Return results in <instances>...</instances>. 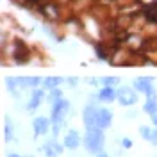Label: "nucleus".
Returning <instances> with one entry per match:
<instances>
[{"instance_id": "7", "label": "nucleus", "mask_w": 157, "mask_h": 157, "mask_svg": "<svg viewBox=\"0 0 157 157\" xmlns=\"http://www.w3.org/2000/svg\"><path fill=\"white\" fill-rule=\"evenodd\" d=\"M50 123H52V120L45 116H36L34 118V121H32V128H34V134L36 136H43V134H47L50 130Z\"/></svg>"}, {"instance_id": "15", "label": "nucleus", "mask_w": 157, "mask_h": 157, "mask_svg": "<svg viewBox=\"0 0 157 157\" xmlns=\"http://www.w3.org/2000/svg\"><path fill=\"white\" fill-rule=\"evenodd\" d=\"M152 130H154V128L147 127V125H141V127H139V134H141V137H143V139H147V141H150V136H152Z\"/></svg>"}, {"instance_id": "10", "label": "nucleus", "mask_w": 157, "mask_h": 157, "mask_svg": "<svg viewBox=\"0 0 157 157\" xmlns=\"http://www.w3.org/2000/svg\"><path fill=\"white\" fill-rule=\"evenodd\" d=\"M113 123V113L105 107H100L98 113V128H107Z\"/></svg>"}, {"instance_id": "6", "label": "nucleus", "mask_w": 157, "mask_h": 157, "mask_svg": "<svg viewBox=\"0 0 157 157\" xmlns=\"http://www.w3.org/2000/svg\"><path fill=\"white\" fill-rule=\"evenodd\" d=\"M84 139L80 137V134H78V130H75V128H70L68 132L64 134V139H63V145L68 148V150H77L78 147H80V143H82Z\"/></svg>"}, {"instance_id": "2", "label": "nucleus", "mask_w": 157, "mask_h": 157, "mask_svg": "<svg viewBox=\"0 0 157 157\" xmlns=\"http://www.w3.org/2000/svg\"><path fill=\"white\" fill-rule=\"evenodd\" d=\"M70 113V102L64 98H59L52 104V113H50V120L54 125H63L64 118L68 116Z\"/></svg>"}, {"instance_id": "21", "label": "nucleus", "mask_w": 157, "mask_h": 157, "mask_svg": "<svg viewBox=\"0 0 157 157\" xmlns=\"http://www.w3.org/2000/svg\"><path fill=\"white\" fill-rule=\"evenodd\" d=\"M68 82H70V84H71V86H75V84H77V78H70Z\"/></svg>"}, {"instance_id": "5", "label": "nucleus", "mask_w": 157, "mask_h": 157, "mask_svg": "<svg viewBox=\"0 0 157 157\" xmlns=\"http://www.w3.org/2000/svg\"><path fill=\"white\" fill-rule=\"evenodd\" d=\"M98 113H100V107L93 105V104L86 105L84 113H82V121H84L86 128L88 127H98Z\"/></svg>"}, {"instance_id": "8", "label": "nucleus", "mask_w": 157, "mask_h": 157, "mask_svg": "<svg viewBox=\"0 0 157 157\" xmlns=\"http://www.w3.org/2000/svg\"><path fill=\"white\" fill-rule=\"evenodd\" d=\"M45 89H39V88H34L32 89V93H30V98H29V102H27V109L29 111H34V109H38L39 107V104L45 100Z\"/></svg>"}, {"instance_id": "13", "label": "nucleus", "mask_w": 157, "mask_h": 157, "mask_svg": "<svg viewBox=\"0 0 157 157\" xmlns=\"http://www.w3.org/2000/svg\"><path fill=\"white\" fill-rule=\"evenodd\" d=\"M63 80H64L63 77H47L45 80H43V86H45V89L52 91V89L59 88V84H61Z\"/></svg>"}, {"instance_id": "9", "label": "nucleus", "mask_w": 157, "mask_h": 157, "mask_svg": "<svg viewBox=\"0 0 157 157\" xmlns=\"http://www.w3.org/2000/svg\"><path fill=\"white\" fill-rule=\"evenodd\" d=\"M13 59L18 63V64H25L29 61V54H27V48L21 41H16V48L13 52Z\"/></svg>"}, {"instance_id": "12", "label": "nucleus", "mask_w": 157, "mask_h": 157, "mask_svg": "<svg viewBox=\"0 0 157 157\" xmlns=\"http://www.w3.org/2000/svg\"><path fill=\"white\" fill-rule=\"evenodd\" d=\"M143 111H145L147 114H150V116L157 114V93H154V95L147 97L145 104H143Z\"/></svg>"}, {"instance_id": "1", "label": "nucleus", "mask_w": 157, "mask_h": 157, "mask_svg": "<svg viewBox=\"0 0 157 157\" xmlns=\"http://www.w3.org/2000/svg\"><path fill=\"white\" fill-rule=\"evenodd\" d=\"M104 143H105V137H104V128L98 127H88L86 128V134H84V147L89 154H100L104 152Z\"/></svg>"}, {"instance_id": "4", "label": "nucleus", "mask_w": 157, "mask_h": 157, "mask_svg": "<svg viewBox=\"0 0 157 157\" xmlns=\"http://www.w3.org/2000/svg\"><path fill=\"white\" fill-rule=\"evenodd\" d=\"M116 93H118L116 100L121 104V105H125V107L134 105V104L137 102V95H136V89L134 88H120Z\"/></svg>"}, {"instance_id": "20", "label": "nucleus", "mask_w": 157, "mask_h": 157, "mask_svg": "<svg viewBox=\"0 0 157 157\" xmlns=\"http://www.w3.org/2000/svg\"><path fill=\"white\" fill-rule=\"evenodd\" d=\"M152 118V123H154V127L157 128V114H154V116H150Z\"/></svg>"}, {"instance_id": "14", "label": "nucleus", "mask_w": 157, "mask_h": 157, "mask_svg": "<svg viewBox=\"0 0 157 157\" xmlns=\"http://www.w3.org/2000/svg\"><path fill=\"white\" fill-rule=\"evenodd\" d=\"M100 82L104 86H107V88H116L118 84H120V78L118 77H104V78H100Z\"/></svg>"}, {"instance_id": "23", "label": "nucleus", "mask_w": 157, "mask_h": 157, "mask_svg": "<svg viewBox=\"0 0 157 157\" xmlns=\"http://www.w3.org/2000/svg\"><path fill=\"white\" fill-rule=\"evenodd\" d=\"M7 157H21V155H18V154H9Z\"/></svg>"}, {"instance_id": "22", "label": "nucleus", "mask_w": 157, "mask_h": 157, "mask_svg": "<svg viewBox=\"0 0 157 157\" xmlns=\"http://www.w3.org/2000/svg\"><path fill=\"white\" fill-rule=\"evenodd\" d=\"M95 157H109V155H107V154H104V152H100V154H97Z\"/></svg>"}, {"instance_id": "11", "label": "nucleus", "mask_w": 157, "mask_h": 157, "mask_svg": "<svg viewBox=\"0 0 157 157\" xmlns=\"http://www.w3.org/2000/svg\"><path fill=\"white\" fill-rule=\"evenodd\" d=\"M98 100L100 102H114L118 97V93H116V89L114 88H107V86H104V88L98 91Z\"/></svg>"}, {"instance_id": "3", "label": "nucleus", "mask_w": 157, "mask_h": 157, "mask_svg": "<svg viewBox=\"0 0 157 157\" xmlns=\"http://www.w3.org/2000/svg\"><path fill=\"white\" fill-rule=\"evenodd\" d=\"M132 86H134L136 91L143 93L145 97H150V95L155 93V89H154V80H152L150 77H137V78H134Z\"/></svg>"}, {"instance_id": "17", "label": "nucleus", "mask_w": 157, "mask_h": 157, "mask_svg": "<svg viewBox=\"0 0 157 157\" xmlns=\"http://www.w3.org/2000/svg\"><path fill=\"white\" fill-rule=\"evenodd\" d=\"M48 98H50V102H52V104H54L56 100H59V98H63V97H61V89H59V88L52 89V91H50V95H48Z\"/></svg>"}, {"instance_id": "19", "label": "nucleus", "mask_w": 157, "mask_h": 157, "mask_svg": "<svg viewBox=\"0 0 157 157\" xmlns=\"http://www.w3.org/2000/svg\"><path fill=\"white\" fill-rule=\"evenodd\" d=\"M150 143H152L154 147H157V128H155V130H152V136H150Z\"/></svg>"}, {"instance_id": "16", "label": "nucleus", "mask_w": 157, "mask_h": 157, "mask_svg": "<svg viewBox=\"0 0 157 157\" xmlns=\"http://www.w3.org/2000/svg\"><path fill=\"white\" fill-rule=\"evenodd\" d=\"M4 139L6 141L13 139V125H9V121H6V125H4Z\"/></svg>"}, {"instance_id": "18", "label": "nucleus", "mask_w": 157, "mask_h": 157, "mask_svg": "<svg viewBox=\"0 0 157 157\" xmlns=\"http://www.w3.org/2000/svg\"><path fill=\"white\" fill-rule=\"evenodd\" d=\"M121 147L123 148H130L132 147V139H130V137H123V139H121Z\"/></svg>"}]
</instances>
